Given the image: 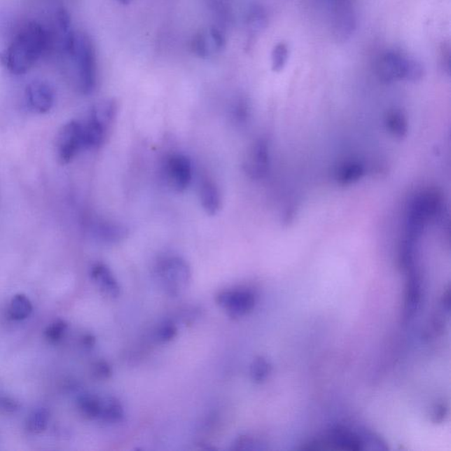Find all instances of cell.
<instances>
[{"instance_id":"d6986e66","label":"cell","mask_w":451,"mask_h":451,"mask_svg":"<svg viewBox=\"0 0 451 451\" xmlns=\"http://www.w3.org/2000/svg\"><path fill=\"white\" fill-rule=\"evenodd\" d=\"M194 53L203 59H207L214 51L217 50L211 39L209 32H200L194 37L193 42Z\"/></svg>"},{"instance_id":"4dcf8cb0","label":"cell","mask_w":451,"mask_h":451,"mask_svg":"<svg viewBox=\"0 0 451 451\" xmlns=\"http://www.w3.org/2000/svg\"><path fill=\"white\" fill-rule=\"evenodd\" d=\"M118 1L123 3V4H128L131 0H118Z\"/></svg>"},{"instance_id":"7a4b0ae2","label":"cell","mask_w":451,"mask_h":451,"mask_svg":"<svg viewBox=\"0 0 451 451\" xmlns=\"http://www.w3.org/2000/svg\"><path fill=\"white\" fill-rule=\"evenodd\" d=\"M70 64L77 86L83 94H90L97 86V67L94 44L83 32H73L60 56Z\"/></svg>"},{"instance_id":"52a82bcc","label":"cell","mask_w":451,"mask_h":451,"mask_svg":"<svg viewBox=\"0 0 451 451\" xmlns=\"http://www.w3.org/2000/svg\"><path fill=\"white\" fill-rule=\"evenodd\" d=\"M167 184L177 193H183L190 186L193 179V166L186 155H172L167 157L164 165Z\"/></svg>"},{"instance_id":"cb8c5ba5","label":"cell","mask_w":451,"mask_h":451,"mask_svg":"<svg viewBox=\"0 0 451 451\" xmlns=\"http://www.w3.org/2000/svg\"><path fill=\"white\" fill-rule=\"evenodd\" d=\"M99 235L109 242H118L125 235L124 228L115 224H102L98 228Z\"/></svg>"},{"instance_id":"5b68a950","label":"cell","mask_w":451,"mask_h":451,"mask_svg":"<svg viewBox=\"0 0 451 451\" xmlns=\"http://www.w3.org/2000/svg\"><path fill=\"white\" fill-rule=\"evenodd\" d=\"M156 269L157 275L169 296H179L190 284V268L182 258L172 256L160 259Z\"/></svg>"},{"instance_id":"4fadbf2b","label":"cell","mask_w":451,"mask_h":451,"mask_svg":"<svg viewBox=\"0 0 451 451\" xmlns=\"http://www.w3.org/2000/svg\"><path fill=\"white\" fill-rule=\"evenodd\" d=\"M364 174V167L357 160H347L338 166L335 177L338 183L350 184L356 182Z\"/></svg>"},{"instance_id":"44dd1931","label":"cell","mask_w":451,"mask_h":451,"mask_svg":"<svg viewBox=\"0 0 451 451\" xmlns=\"http://www.w3.org/2000/svg\"><path fill=\"white\" fill-rule=\"evenodd\" d=\"M289 57V47L284 43H280L273 48L272 51V69L280 71L284 69Z\"/></svg>"},{"instance_id":"8992f818","label":"cell","mask_w":451,"mask_h":451,"mask_svg":"<svg viewBox=\"0 0 451 451\" xmlns=\"http://www.w3.org/2000/svg\"><path fill=\"white\" fill-rule=\"evenodd\" d=\"M82 148H84L82 123L77 120L67 123L57 135L56 152L60 162L64 165L70 163Z\"/></svg>"},{"instance_id":"7c38bea8","label":"cell","mask_w":451,"mask_h":451,"mask_svg":"<svg viewBox=\"0 0 451 451\" xmlns=\"http://www.w3.org/2000/svg\"><path fill=\"white\" fill-rule=\"evenodd\" d=\"M200 197L203 209L207 214L215 215L220 211L221 200L220 190L210 179H204L200 184Z\"/></svg>"},{"instance_id":"ac0fdd59","label":"cell","mask_w":451,"mask_h":451,"mask_svg":"<svg viewBox=\"0 0 451 451\" xmlns=\"http://www.w3.org/2000/svg\"><path fill=\"white\" fill-rule=\"evenodd\" d=\"M268 17L261 6H253L247 17L249 29L253 34L261 33L268 27Z\"/></svg>"},{"instance_id":"30bf717a","label":"cell","mask_w":451,"mask_h":451,"mask_svg":"<svg viewBox=\"0 0 451 451\" xmlns=\"http://www.w3.org/2000/svg\"><path fill=\"white\" fill-rule=\"evenodd\" d=\"M25 95L27 104L34 112L44 114L53 108L54 90L47 81L36 80L30 82L26 88Z\"/></svg>"},{"instance_id":"603a6c76","label":"cell","mask_w":451,"mask_h":451,"mask_svg":"<svg viewBox=\"0 0 451 451\" xmlns=\"http://www.w3.org/2000/svg\"><path fill=\"white\" fill-rule=\"evenodd\" d=\"M67 326L66 321L63 319L55 320L46 328V333H44L46 340L50 343L59 342L64 334L66 333Z\"/></svg>"},{"instance_id":"e0dca14e","label":"cell","mask_w":451,"mask_h":451,"mask_svg":"<svg viewBox=\"0 0 451 451\" xmlns=\"http://www.w3.org/2000/svg\"><path fill=\"white\" fill-rule=\"evenodd\" d=\"M50 413L46 408H37L30 413L27 422V428L33 433L46 431L49 425Z\"/></svg>"},{"instance_id":"7402d4cb","label":"cell","mask_w":451,"mask_h":451,"mask_svg":"<svg viewBox=\"0 0 451 451\" xmlns=\"http://www.w3.org/2000/svg\"><path fill=\"white\" fill-rule=\"evenodd\" d=\"M272 367L265 359L258 357L255 359L251 366V375L252 380L255 382H262L268 379L271 373Z\"/></svg>"},{"instance_id":"277c9868","label":"cell","mask_w":451,"mask_h":451,"mask_svg":"<svg viewBox=\"0 0 451 451\" xmlns=\"http://www.w3.org/2000/svg\"><path fill=\"white\" fill-rule=\"evenodd\" d=\"M375 436L371 433L352 431L344 426L331 429L324 437L307 443L304 450H340L358 451L364 449L366 444L374 443Z\"/></svg>"},{"instance_id":"8fae6325","label":"cell","mask_w":451,"mask_h":451,"mask_svg":"<svg viewBox=\"0 0 451 451\" xmlns=\"http://www.w3.org/2000/svg\"><path fill=\"white\" fill-rule=\"evenodd\" d=\"M91 277L104 295L111 298H117L120 295L117 279L107 265L102 263L95 264L91 268Z\"/></svg>"},{"instance_id":"5bb4252c","label":"cell","mask_w":451,"mask_h":451,"mask_svg":"<svg viewBox=\"0 0 451 451\" xmlns=\"http://www.w3.org/2000/svg\"><path fill=\"white\" fill-rule=\"evenodd\" d=\"M124 408L118 399L109 397L102 399L101 413L99 418L108 423H118L124 419Z\"/></svg>"},{"instance_id":"9c48e42d","label":"cell","mask_w":451,"mask_h":451,"mask_svg":"<svg viewBox=\"0 0 451 451\" xmlns=\"http://www.w3.org/2000/svg\"><path fill=\"white\" fill-rule=\"evenodd\" d=\"M270 166L269 148L265 140L256 141L249 149L244 162L246 174L253 179L265 176Z\"/></svg>"},{"instance_id":"6da1fadb","label":"cell","mask_w":451,"mask_h":451,"mask_svg":"<svg viewBox=\"0 0 451 451\" xmlns=\"http://www.w3.org/2000/svg\"><path fill=\"white\" fill-rule=\"evenodd\" d=\"M50 50L49 26L29 20L17 30L6 49L0 54V62L10 73L24 74L50 54Z\"/></svg>"},{"instance_id":"9a60e30c","label":"cell","mask_w":451,"mask_h":451,"mask_svg":"<svg viewBox=\"0 0 451 451\" xmlns=\"http://www.w3.org/2000/svg\"><path fill=\"white\" fill-rule=\"evenodd\" d=\"M33 307L25 295L18 293L13 297L10 304V316L15 320H24L32 315Z\"/></svg>"},{"instance_id":"f1b7e54d","label":"cell","mask_w":451,"mask_h":451,"mask_svg":"<svg viewBox=\"0 0 451 451\" xmlns=\"http://www.w3.org/2000/svg\"><path fill=\"white\" fill-rule=\"evenodd\" d=\"M440 56H442L443 64L444 68H446V69L449 71L450 62L449 44H443V47L442 48V54H440Z\"/></svg>"},{"instance_id":"484cf974","label":"cell","mask_w":451,"mask_h":451,"mask_svg":"<svg viewBox=\"0 0 451 451\" xmlns=\"http://www.w3.org/2000/svg\"><path fill=\"white\" fill-rule=\"evenodd\" d=\"M261 445V443L258 440L251 438L249 436H241L238 437L235 442L233 444V447H231V450H262V447H259Z\"/></svg>"},{"instance_id":"ba28073f","label":"cell","mask_w":451,"mask_h":451,"mask_svg":"<svg viewBox=\"0 0 451 451\" xmlns=\"http://www.w3.org/2000/svg\"><path fill=\"white\" fill-rule=\"evenodd\" d=\"M217 303L232 319L244 317L254 309L256 296L251 290H234L222 292Z\"/></svg>"},{"instance_id":"ffe728a7","label":"cell","mask_w":451,"mask_h":451,"mask_svg":"<svg viewBox=\"0 0 451 451\" xmlns=\"http://www.w3.org/2000/svg\"><path fill=\"white\" fill-rule=\"evenodd\" d=\"M386 125L389 131L396 136L403 137L408 132V121L398 111L389 112L388 117L386 118Z\"/></svg>"},{"instance_id":"d4e9b609","label":"cell","mask_w":451,"mask_h":451,"mask_svg":"<svg viewBox=\"0 0 451 451\" xmlns=\"http://www.w3.org/2000/svg\"><path fill=\"white\" fill-rule=\"evenodd\" d=\"M176 334L177 329L175 324L167 322L159 327L156 333V338L160 343H167L173 340Z\"/></svg>"},{"instance_id":"2e32d148","label":"cell","mask_w":451,"mask_h":451,"mask_svg":"<svg viewBox=\"0 0 451 451\" xmlns=\"http://www.w3.org/2000/svg\"><path fill=\"white\" fill-rule=\"evenodd\" d=\"M102 399L95 396L85 394L78 399V408L85 418L94 419L99 418L101 413Z\"/></svg>"},{"instance_id":"3957f363","label":"cell","mask_w":451,"mask_h":451,"mask_svg":"<svg viewBox=\"0 0 451 451\" xmlns=\"http://www.w3.org/2000/svg\"><path fill=\"white\" fill-rule=\"evenodd\" d=\"M375 71L384 82H415L424 77V67L418 61L395 53H386L378 57Z\"/></svg>"},{"instance_id":"4316f807","label":"cell","mask_w":451,"mask_h":451,"mask_svg":"<svg viewBox=\"0 0 451 451\" xmlns=\"http://www.w3.org/2000/svg\"><path fill=\"white\" fill-rule=\"evenodd\" d=\"M93 375L101 380L111 377L112 375L111 365L104 361L95 362L93 365Z\"/></svg>"},{"instance_id":"83f0119b","label":"cell","mask_w":451,"mask_h":451,"mask_svg":"<svg viewBox=\"0 0 451 451\" xmlns=\"http://www.w3.org/2000/svg\"><path fill=\"white\" fill-rule=\"evenodd\" d=\"M19 402L10 397L0 398V411L6 413H13L18 411L20 408Z\"/></svg>"},{"instance_id":"f546056e","label":"cell","mask_w":451,"mask_h":451,"mask_svg":"<svg viewBox=\"0 0 451 451\" xmlns=\"http://www.w3.org/2000/svg\"><path fill=\"white\" fill-rule=\"evenodd\" d=\"M95 343V338L92 335H86L82 338V344L86 348H92Z\"/></svg>"}]
</instances>
